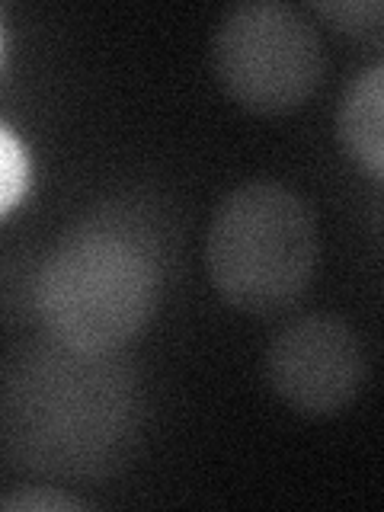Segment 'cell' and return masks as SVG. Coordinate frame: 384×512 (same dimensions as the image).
<instances>
[{"label":"cell","mask_w":384,"mask_h":512,"mask_svg":"<svg viewBox=\"0 0 384 512\" xmlns=\"http://www.w3.org/2000/svg\"><path fill=\"white\" fill-rule=\"evenodd\" d=\"M266 381L301 416L346 410L365 381V346L336 314H301L266 346Z\"/></svg>","instance_id":"cell-5"},{"label":"cell","mask_w":384,"mask_h":512,"mask_svg":"<svg viewBox=\"0 0 384 512\" xmlns=\"http://www.w3.org/2000/svg\"><path fill=\"white\" fill-rule=\"evenodd\" d=\"M141 388L116 356L55 340L32 343L4 384V442L13 468L52 480H96L125 468L141 436Z\"/></svg>","instance_id":"cell-1"},{"label":"cell","mask_w":384,"mask_h":512,"mask_svg":"<svg viewBox=\"0 0 384 512\" xmlns=\"http://www.w3.org/2000/svg\"><path fill=\"white\" fill-rule=\"evenodd\" d=\"M90 503L80 500V496H68L64 490L52 487H29V490H16L4 500L7 512H36V509H87Z\"/></svg>","instance_id":"cell-8"},{"label":"cell","mask_w":384,"mask_h":512,"mask_svg":"<svg viewBox=\"0 0 384 512\" xmlns=\"http://www.w3.org/2000/svg\"><path fill=\"white\" fill-rule=\"evenodd\" d=\"M224 93L260 116L304 106L324 80V45L308 16L288 4L256 0L221 16L212 45Z\"/></svg>","instance_id":"cell-4"},{"label":"cell","mask_w":384,"mask_h":512,"mask_svg":"<svg viewBox=\"0 0 384 512\" xmlns=\"http://www.w3.org/2000/svg\"><path fill=\"white\" fill-rule=\"evenodd\" d=\"M317 224L311 205L276 180L234 186L205 234V266L231 308L269 317L308 292L317 269Z\"/></svg>","instance_id":"cell-3"},{"label":"cell","mask_w":384,"mask_h":512,"mask_svg":"<svg viewBox=\"0 0 384 512\" xmlns=\"http://www.w3.org/2000/svg\"><path fill=\"white\" fill-rule=\"evenodd\" d=\"M314 13L327 16L336 29L352 39L384 48V0H346V4L320 0L314 4Z\"/></svg>","instance_id":"cell-7"},{"label":"cell","mask_w":384,"mask_h":512,"mask_svg":"<svg viewBox=\"0 0 384 512\" xmlns=\"http://www.w3.org/2000/svg\"><path fill=\"white\" fill-rule=\"evenodd\" d=\"M164 234L151 215L103 205L48 250L36 314L48 340L87 356H116L157 308Z\"/></svg>","instance_id":"cell-2"},{"label":"cell","mask_w":384,"mask_h":512,"mask_svg":"<svg viewBox=\"0 0 384 512\" xmlns=\"http://www.w3.org/2000/svg\"><path fill=\"white\" fill-rule=\"evenodd\" d=\"M336 132L349 157L384 180V58L349 80L340 100Z\"/></svg>","instance_id":"cell-6"}]
</instances>
